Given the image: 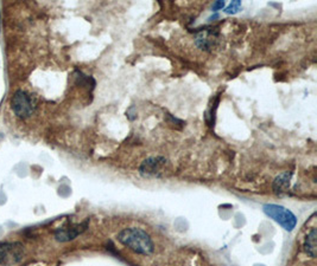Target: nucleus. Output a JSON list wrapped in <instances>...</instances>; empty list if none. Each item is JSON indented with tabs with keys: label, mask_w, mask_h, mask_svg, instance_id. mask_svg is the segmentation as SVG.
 Masks as SVG:
<instances>
[{
	"label": "nucleus",
	"mask_w": 317,
	"mask_h": 266,
	"mask_svg": "<svg viewBox=\"0 0 317 266\" xmlns=\"http://www.w3.org/2000/svg\"><path fill=\"white\" fill-rule=\"evenodd\" d=\"M118 241L137 254L150 255L155 251V244L150 234L138 227L124 229L118 234Z\"/></svg>",
	"instance_id": "f257e3e1"
},
{
	"label": "nucleus",
	"mask_w": 317,
	"mask_h": 266,
	"mask_svg": "<svg viewBox=\"0 0 317 266\" xmlns=\"http://www.w3.org/2000/svg\"><path fill=\"white\" fill-rule=\"evenodd\" d=\"M263 211L265 214L280 225L285 231L291 232L297 225V216L290 209L283 207L280 205L267 204L263 206Z\"/></svg>",
	"instance_id": "f03ea898"
},
{
	"label": "nucleus",
	"mask_w": 317,
	"mask_h": 266,
	"mask_svg": "<svg viewBox=\"0 0 317 266\" xmlns=\"http://www.w3.org/2000/svg\"><path fill=\"white\" fill-rule=\"evenodd\" d=\"M24 247L20 243L0 244V265L12 266L22 260Z\"/></svg>",
	"instance_id": "7ed1b4c3"
},
{
	"label": "nucleus",
	"mask_w": 317,
	"mask_h": 266,
	"mask_svg": "<svg viewBox=\"0 0 317 266\" xmlns=\"http://www.w3.org/2000/svg\"><path fill=\"white\" fill-rule=\"evenodd\" d=\"M220 39V32L218 29L205 27V29L198 31L196 38H195V45L202 51L212 52L214 49L218 48Z\"/></svg>",
	"instance_id": "20e7f679"
},
{
	"label": "nucleus",
	"mask_w": 317,
	"mask_h": 266,
	"mask_svg": "<svg viewBox=\"0 0 317 266\" xmlns=\"http://www.w3.org/2000/svg\"><path fill=\"white\" fill-rule=\"evenodd\" d=\"M11 108L16 116H18L19 118H27L32 115L34 104L26 93L18 90L12 97Z\"/></svg>",
	"instance_id": "39448f33"
},
{
	"label": "nucleus",
	"mask_w": 317,
	"mask_h": 266,
	"mask_svg": "<svg viewBox=\"0 0 317 266\" xmlns=\"http://www.w3.org/2000/svg\"><path fill=\"white\" fill-rule=\"evenodd\" d=\"M168 164V160L164 156H151L144 160L139 167V173L143 176H162Z\"/></svg>",
	"instance_id": "423d86ee"
},
{
	"label": "nucleus",
	"mask_w": 317,
	"mask_h": 266,
	"mask_svg": "<svg viewBox=\"0 0 317 266\" xmlns=\"http://www.w3.org/2000/svg\"><path fill=\"white\" fill-rule=\"evenodd\" d=\"M87 227H88V220L82 224H79V225L62 227V229H58L56 233H55V239L60 241V243H67V241L74 240L76 237L85 232Z\"/></svg>",
	"instance_id": "0eeeda50"
},
{
	"label": "nucleus",
	"mask_w": 317,
	"mask_h": 266,
	"mask_svg": "<svg viewBox=\"0 0 317 266\" xmlns=\"http://www.w3.org/2000/svg\"><path fill=\"white\" fill-rule=\"evenodd\" d=\"M291 178H292V171H284L278 175V176L274 179L272 188L273 192L276 194H283L287 193L290 188V183H291Z\"/></svg>",
	"instance_id": "6e6552de"
},
{
	"label": "nucleus",
	"mask_w": 317,
	"mask_h": 266,
	"mask_svg": "<svg viewBox=\"0 0 317 266\" xmlns=\"http://www.w3.org/2000/svg\"><path fill=\"white\" fill-rule=\"evenodd\" d=\"M303 248H304V252L309 257L315 258L316 257V229L312 227L311 231L306 234L304 241H303Z\"/></svg>",
	"instance_id": "1a4fd4ad"
},
{
	"label": "nucleus",
	"mask_w": 317,
	"mask_h": 266,
	"mask_svg": "<svg viewBox=\"0 0 317 266\" xmlns=\"http://www.w3.org/2000/svg\"><path fill=\"white\" fill-rule=\"evenodd\" d=\"M240 9H241V2L235 0V2H232L231 4L225 9V13L226 15H235V13H238L240 11Z\"/></svg>",
	"instance_id": "9d476101"
},
{
	"label": "nucleus",
	"mask_w": 317,
	"mask_h": 266,
	"mask_svg": "<svg viewBox=\"0 0 317 266\" xmlns=\"http://www.w3.org/2000/svg\"><path fill=\"white\" fill-rule=\"evenodd\" d=\"M225 5H226L225 2H215L213 6H212V10H213L214 12H217V11H219V10L224 9Z\"/></svg>",
	"instance_id": "9b49d317"
}]
</instances>
